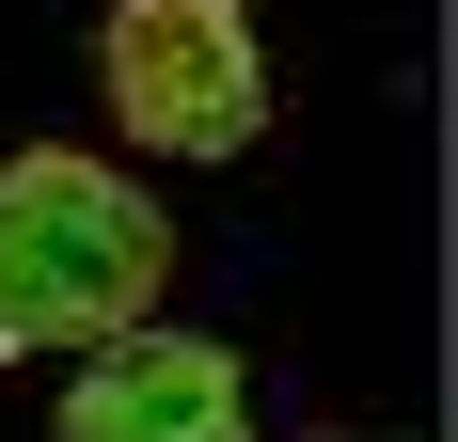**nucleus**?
<instances>
[{
    "mask_svg": "<svg viewBox=\"0 0 458 442\" xmlns=\"http://www.w3.org/2000/svg\"><path fill=\"white\" fill-rule=\"evenodd\" d=\"M158 285H174V221L111 158H64V142L0 158V363L111 348V332L158 316Z\"/></svg>",
    "mask_w": 458,
    "mask_h": 442,
    "instance_id": "nucleus-1",
    "label": "nucleus"
},
{
    "mask_svg": "<svg viewBox=\"0 0 458 442\" xmlns=\"http://www.w3.org/2000/svg\"><path fill=\"white\" fill-rule=\"evenodd\" d=\"M95 80H111V111H127L142 158H237V142L269 127V47H253V0H111Z\"/></svg>",
    "mask_w": 458,
    "mask_h": 442,
    "instance_id": "nucleus-2",
    "label": "nucleus"
},
{
    "mask_svg": "<svg viewBox=\"0 0 458 442\" xmlns=\"http://www.w3.org/2000/svg\"><path fill=\"white\" fill-rule=\"evenodd\" d=\"M64 442H253V379H237V348L142 316V332L80 348V379H64Z\"/></svg>",
    "mask_w": 458,
    "mask_h": 442,
    "instance_id": "nucleus-3",
    "label": "nucleus"
}]
</instances>
